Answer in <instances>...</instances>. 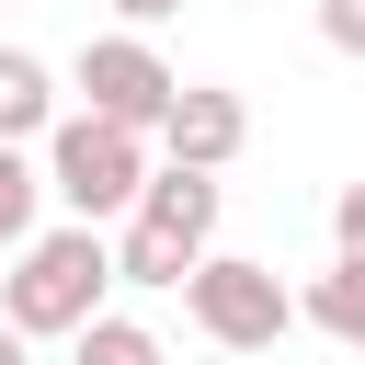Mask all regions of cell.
<instances>
[{
    "mask_svg": "<svg viewBox=\"0 0 365 365\" xmlns=\"http://www.w3.org/2000/svg\"><path fill=\"white\" fill-rule=\"evenodd\" d=\"M103 285H114V240H103L91 217H68V228H34V240L11 251L0 319H11L23 342H68L80 319H103Z\"/></svg>",
    "mask_w": 365,
    "mask_h": 365,
    "instance_id": "cell-1",
    "label": "cell"
},
{
    "mask_svg": "<svg viewBox=\"0 0 365 365\" xmlns=\"http://www.w3.org/2000/svg\"><path fill=\"white\" fill-rule=\"evenodd\" d=\"M217 171L194 160H148L137 205H125V240H114V285H182L205 251H217Z\"/></svg>",
    "mask_w": 365,
    "mask_h": 365,
    "instance_id": "cell-2",
    "label": "cell"
},
{
    "mask_svg": "<svg viewBox=\"0 0 365 365\" xmlns=\"http://www.w3.org/2000/svg\"><path fill=\"white\" fill-rule=\"evenodd\" d=\"M137 182H148V125H114V114H57L46 125V194L68 205V217H125L137 205Z\"/></svg>",
    "mask_w": 365,
    "mask_h": 365,
    "instance_id": "cell-3",
    "label": "cell"
},
{
    "mask_svg": "<svg viewBox=\"0 0 365 365\" xmlns=\"http://www.w3.org/2000/svg\"><path fill=\"white\" fill-rule=\"evenodd\" d=\"M182 308H194V331H205L217 354H274V342L297 331L285 274H274V262H251V251H205V262L182 274Z\"/></svg>",
    "mask_w": 365,
    "mask_h": 365,
    "instance_id": "cell-4",
    "label": "cell"
},
{
    "mask_svg": "<svg viewBox=\"0 0 365 365\" xmlns=\"http://www.w3.org/2000/svg\"><path fill=\"white\" fill-rule=\"evenodd\" d=\"M68 80H80V114H114V125H160V114H171V91H182V80L160 68V46H148V34H91Z\"/></svg>",
    "mask_w": 365,
    "mask_h": 365,
    "instance_id": "cell-5",
    "label": "cell"
},
{
    "mask_svg": "<svg viewBox=\"0 0 365 365\" xmlns=\"http://www.w3.org/2000/svg\"><path fill=\"white\" fill-rule=\"evenodd\" d=\"M148 137H160V160L228 171V160H240V137H251V103H240V91H217V80H182V91H171V114H160Z\"/></svg>",
    "mask_w": 365,
    "mask_h": 365,
    "instance_id": "cell-6",
    "label": "cell"
},
{
    "mask_svg": "<svg viewBox=\"0 0 365 365\" xmlns=\"http://www.w3.org/2000/svg\"><path fill=\"white\" fill-rule=\"evenodd\" d=\"M46 125H57V68L0 46V137H46Z\"/></svg>",
    "mask_w": 365,
    "mask_h": 365,
    "instance_id": "cell-7",
    "label": "cell"
},
{
    "mask_svg": "<svg viewBox=\"0 0 365 365\" xmlns=\"http://www.w3.org/2000/svg\"><path fill=\"white\" fill-rule=\"evenodd\" d=\"M297 319H319L342 354H365V262H354V251H331V274L297 297Z\"/></svg>",
    "mask_w": 365,
    "mask_h": 365,
    "instance_id": "cell-8",
    "label": "cell"
},
{
    "mask_svg": "<svg viewBox=\"0 0 365 365\" xmlns=\"http://www.w3.org/2000/svg\"><path fill=\"white\" fill-rule=\"evenodd\" d=\"M34 205H46V160H23V137H0V251L34 240Z\"/></svg>",
    "mask_w": 365,
    "mask_h": 365,
    "instance_id": "cell-9",
    "label": "cell"
},
{
    "mask_svg": "<svg viewBox=\"0 0 365 365\" xmlns=\"http://www.w3.org/2000/svg\"><path fill=\"white\" fill-rule=\"evenodd\" d=\"M68 365H160V331H137V319H114V308H103V319H80V331H68Z\"/></svg>",
    "mask_w": 365,
    "mask_h": 365,
    "instance_id": "cell-10",
    "label": "cell"
},
{
    "mask_svg": "<svg viewBox=\"0 0 365 365\" xmlns=\"http://www.w3.org/2000/svg\"><path fill=\"white\" fill-rule=\"evenodd\" d=\"M319 46L331 57H365V0H319Z\"/></svg>",
    "mask_w": 365,
    "mask_h": 365,
    "instance_id": "cell-11",
    "label": "cell"
},
{
    "mask_svg": "<svg viewBox=\"0 0 365 365\" xmlns=\"http://www.w3.org/2000/svg\"><path fill=\"white\" fill-rule=\"evenodd\" d=\"M331 251H354V262H365V182H342V194H331Z\"/></svg>",
    "mask_w": 365,
    "mask_h": 365,
    "instance_id": "cell-12",
    "label": "cell"
},
{
    "mask_svg": "<svg viewBox=\"0 0 365 365\" xmlns=\"http://www.w3.org/2000/svg\"><path fill=\"white\" fill-rule=\"evenodd\" d=\"M114 11H125V34H148V23H171L182 0H114Z\"/></svg>",
    "mask_w": 365,
    "mask_h": 365,
    "instance_id": "cell-13",
    "label": "cell"
},
{
    "mask_svg": "<svg viewBox=\"0 0 365 365\" xmlns=\"http://www.w3.org/2000/svg\"><path fill=\"white\" fill-rule=\"evenodd\" d=\"M0 365H34V342H23V331H11V319H0Z\"/></svg>",
    "mask_w": 365,
    "mask_h": 365,
    "instance_id": "cell-14",
    "label": "cell"
}]
</instances>
